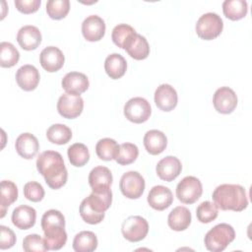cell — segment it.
<instances>
[{"label":"cell","instance_id":"cell-1","mask_svg":"<svg viewBox=\"0 0 252 252\" xmlns=\"http://www.w3.org/2000/svg\"><path fill=\"white\" fill-rule=\"evenodd\" d=\"M36 168L51 189H59L67 182L68 171L58 152L49 150L42 152L36 159Z\"/></svg>","mask_w":252,"mask_h":252},{"label":"cell","instance_id":"cell-2","mask_svg":"<svg viewBox=\"0 0 252 252\" xmlns=\"http://www.w3.org/2000/svg\"><path fill=\"white\" fill-rule=\"evenodd\" d=\"M41 228L44 233V242L48 250H59L67 241L65 231V218L58 210H48L41 218Z\"/></svg>","mask_w":252,"mask_h":252},{"label":"cell","instance_id":"cell-3","mask_svg":"<svg viewBox=\"0 0 252 252\" xmlns=\"http://www.w3.org/2000/svg\"><path fill=\"white\" fill-rule=\"evenodd\" d=\"M214 204L222 211L241 212L248 206L244 187L239 184H220L213 192Z\"/></svg>","mask_w":252,"mask_h":252},{"label":"cell","instance_id":"cell-4","mask_svg":"<svg viewBox=\"0 0 252 252\" xmlns=\"http://www.w3.org/2000/svg\"><path fill=\"white\" fill-rule=\"evenodd\" d=\"M111 202V190L104 193L93 192L81 202L79 208L80 216L87 223L97 224L104 219L105 211L109 209Z\"/></svg>","mask_w":252,"mask_h":252},{"label":"cell","instance_id":"cell-5","mask_svg":"<svg viewBox=\"0 0 252 252\" xmlns=\"http://www.w3.org/2000/svg\"><path fill=\"white\" fill-rule=\"evenodd\" d=\"M235 238L234 228L228 223H219L205 235V246L209 251L221 252Z\"/></svg>","mask_w":252,"mask_h":252},{"label":"cell","instance_id":"cell-6","mask_svg":"<svg viewBox=\"0 0 252 252\" xmlns=\"http://www.w3.org/2000/svg\"><path fill=\"white\" fill-rule=\"evenodd\" d=\"M223 29L221 18L213 12L203 14L196 23V32L198 36L205 40H212L218 37Z\"/></svg>","mask_w":252,"mask_h":252},{"label":"cell","instance_id":"cell-7","mask_svg":"<svg viewBox=\"0 0 252 252\" xmlns=\"http://www.w3.org/2000/svg\"><path fill=\"white\" fill-rule=\"evenodd\" d=\"M121 232L128 241L138 242L147 236L149 223L147 220L141 216H130L122 222Z\"/></svg>","mask_w":252,"mask_h":252},{"label":"cell","instance_id":"cell-8","mask_svg":"<svg viewBox=\"0 0 252 252\" xmlns=\"http://www.w3.org/2000/svg\"><path fill=\"white\" fill-rule=\"evenodd\" d=\"M152 113L150 102L141 96L130 98L124 105L125 117L133 123H144L146 122Z\"/></svg>","mask_w":252,"mask_h":252},{"label":"cell","instance_id":"cell-9","mask_svg":"<svg viewBox=\"0 0 252 252\" xmlns=\"http://www.w3.org/2000/svg\"><path fill=\"white\" fill-rule=\"evenodd\" d=\"M202 193V183L195 176H185L176 186V197L183 204L195 203Z\"/></svg>","mask_w":252,"mask_h":252},{"label":"cell","instance_id":"cell-10","mask_svg":"<svg viewBox=\"0 0 252 252\" xmlns=\"http://www.w3.org/2000/svg\"><path fill=\"white\" fill-rule=\"evenodd\" d=\"M145 179L138 171L125 172L119 182V188L121 193L129 199L140 198L145 190Z\"/></svg>","mask_w":252,"mask_h":252},{"label":"cell","instance_id":"cell-11","mask_svg":"<svg viewBox=\"0 0 252 252\" xmlns=\"http://www.w3.org/2000/svg\"><path fill=\"white\" fill-rule=\"evenodd\" d=\"M237 95L229 87L219 88L213 96V104L216 110L221 114L231 113L237 106Z\"/></svg>","mask_w":252,"mask_h":252},{"label":"cell","instance_id":"cell-12","mask_svg":"<svg viewBox=\"0 0 252 252\" xmlns=\"http://www.w3.org/2000/svg\"><path fill=\"white\" fill-rule=\"evenodd\" d=\"M84 108V100L80 95L63 94L57 102V110L59 114L67 119L78 117Z\"/></svg>","mask_w":252,"mask_h":252},{"label":"cell","instance_id":"cell-13","mask_svg":"<svg viewBox=\"0 0 252 252\" xmlns=\"http://www.w3.org/2000/svg\"><path fill=\"white\" fill-rule=\"evenodd\" d=\"M112 173L106 166H95L89 174V184L94 193H104L110 190Z\"/></svg>","mask_w":252,"mask_h":252},{"label":"cell","instance_id":"cell-14","mask_svg":"<svg viewBox=\"0 0 252 252\" xmlns=\"http://www.w3.org/2000/svg\"><path fill=\"white\" fill-rule=\"evenodd\" d=\"M177 93L168 84L159 85L155 92V103L162 111H171L177 105Z\"/></svg>","mask_w":252,"mask_h":252},{"label":"cell","instance_id":"cell-15","mask_svg":"<svg viewBox=\"0 0 252 252\" xmlns=\"http://www.w3.org/2000/svg\"><path fill=\"white\" fill-rule=\"evenodd\" d=\"M123 49L134 59L143 60L150 54V45L145 36L134 32L123 45Z\"/></svg>","mask_w":252,"mask_h":252},{"label":"cell","instance_id":"cell-16","mask_svg":"<svg viewBox=\"0 0 252 252\" xmlns=\"http://www.w3.org/2000/svg\"><path fill=\"white\" fill-rule=\"evenodd\" d=\"M82 33L88 41H98L105 33V23L97 15L87 17L82 23Z\"/></svg>","mask_w":252,"mask_h":252},{"label":"cell","instance_id":"cell-17","mask_svg":"<svg viewBox=\"0 0 252 252\" xmlns=\"http://www.w3.org/2000/svg\"><path fill=\"white\" fill-rule=\"evenodd\" d=\"M39 62L41 67L49 72H57L60 70L65 62V57L63 52L56 46L45 47L39 55Z\"/></svg>","mask_w":252,"mask_h":252},{"label":"cell","instance_id":"cell-18","mask_svg":"<svg viewBox=\"0 0 252 252\" xmlns=\"http://www.w3.org/2000/svg\"><path fill=\"white\" fill-rule=\"evenodd\" d=\"M61 86L67 94L80 95L89 89L90 82L85 74L74 71L67 73L63 77L61 81Z\"/></svg>","mask_w":252,"mask_h":252},{"label":"cell","instance_id":"cell-19","mask_svg":"<svg viewBox=\"0 0 252 252\" xmlns=\"http://www.w3.org/2000/svg\"><path fill=\"white\" fill-rule=\"evenodd\" d=\"M182 170L181 161L173 156H167L161 158L156 167L158 176L164 181L170 182L174 180Z\"/></svg>","mask_w":252,"mask_h":252},{"label":"cell","instance_id":"cell-20","mask_svg":"<svg viewBox=\"0 0 252 252\" xmlns=\"http://www.w3.org/2000/svg\"><path fill=\"white\" fill-rule=\"evenodd\" d=\"M147 201L153 209L157 211H163L172 204L173 195L168 187L157 185L150 190Z\"/></svg>","mask_w":252,"mask_h":252},{"label":"cell","instance_id":"cell-21","mask_svg":"<svg viewBox=\"0 0 252 252\" xmlns=\"http://www.w3.org/2000/svg\"><path fill=\"white\" fill-rule=\"evenodd\" d=\"M39 79L40 76L38 70L33 65H23L16 73V82L18 86L26 92H31L36 89Z\"/></svg>","mask_w":252,"mask_h":252},{"label":"cell","instance_id":"cell-22","mask_svg":"<svg viewBox=\"0 0 252 252\" xmlns=\"http://www.w3.org/2000/svg\"><path fill=\"white\" fill-rule=\"evenodd\" d=\"M17 41L23 49L34 50L41 42V33L35 26H24L17 33Z\"/></svg>","mask_w":252,"mask_h":252},{"label":"cell","instance_id":"cell-23","mask_svg":"<svg viewBox=\"0 0 252 252\" xmlns=\"http://www.w3.org/2000/svg\"><path fill=\"white\" fill-rule=\"evenodd\" d=\"M18 155L26 159L33 158L39 150V143L36 137L31 133L21 134L15 143Z\"/></svg>","mask_w":252,"mask_h":252},{"label":"cell","instance_id":"cell-24","mask_svg":"<svg viewBox=\"0 0 252 252\" xmlns=\"http://www.w3.org/2000/svg\"><path fill=\"white\" fill-rule=\"evenodd\" d=\"M12 222L19 229L32 228L36 220V211L30 206L21 205L14 209L12 213Z\"/></svg>","mask_w":252,"mask_h":252},{"label":"cell","instance_id":"cell-25","mask_svg":"<svg viewBox=\"0 0 252 252\" xmlns=\"http://www.w3.org/2000/svg\"><path fill=\"white\" fill-rule=\"evenodd\" d=\"M145 149L147 152L153 156L161 154L167 146V138L159 130H150L148 131L143 139Z\"/></svg>","mask_w":252,"mask_h":252},{"label":"cell","instance_id":"cell-26","mask_svg":"<svg viewBox=\"0 0 252 252\" xmlns=\"http://www.w3.org/2000/svg\"><path fill=\"white\" fill-rule=\"evenodd\" d=\"M192 216L190 211L183 206L175 207L168 215V226L175 231H182L188 228L191 223Z\"/></svg>","mask_w":252,"mask_h":252},{"label":"cell","instance_id":"cell-27","mask_svg":"<svg viewBox=\"0 0 252 252\" xmlns=\"http://www.w3.org/2000/svg\"><path fill=\"white\" fill-rule=\"evenodd\" d=\"M104 70L111 79H119L126 73L127 62L119 53L109 54L104 61Z\"/></svg>","mask_w":252,"mask_h":252},{"label":"cell","instance_id":"cell-28","mask_svg":"<svg viewBox=\"0 0 252 252\" xmlns=\"http://www.w3.org/2000/svg\"><path fill=\"white\" fill-rule=\"evenodd\" d=\"M97 243V237L93 231L84 230L75 235L73 249L76 252H93L96 249Z\"/></svg>","mask_w":252,"mask_h":252},{"label":"cell","instance_id":"cell-29","mask_svg":"<svg viewBox=\"0 0 252 252\" xmlns=\"http://www.w3.org/2000/svg\"><path fill=\"white\" fill-rule=\"evenodd\" d=\"M0 192H1L0 218L2 219L6 214L7 208L18 199V188L13 181L3 180L1 181V184H0Z\"/></svg>","mask_w":252,"mask_h":252},{"label":"cell","instance_id":"cell-30","mask_svg":"<svg viewBox=\"0 0 252 252\" xmlns=\"http://www.w3.org/2000/svg\"><path fill=\"white\" fill-rule=\"evenodd\" d=\"M222 12L227 19L238 21L246 16L248 5L245 0H225L222 3Z\"/></svg>","mask_w":252,"mask_h":252},{"label":"cell","instance_id":"cell-31","mask_svg":"<svg viewBox=\"0 0 252 252\" xmlns=\"http://www.w3.org/2000/svg\"><path fill=\"white\" fill-rule=\"evenodd\" d=\"M67 155L69 161L76 167L84 166L90 160V152L88 147L82 143H75L68 148Z\"/></svg>","mask_w":252,"mask_h":252},{"label":"cell","instance_id":"cell-32","mask_svg":"<svg viewBox=\"0 0 252 252\" xmlns=\"http://www.w3.org/2000/svg\"><path fill=\"white\" fill-rule=\"evenodd\" d=\"M46 137L49 142L56 145H65L72 138L71 129L65 124H53L46 131Z\"/></svg>","mask_w":252,"mask_h":252},{"label":"cell","instance_id":"cell-33","mask_svg":"<svg viewBox=\"0 0 252 252\" xmlns=\"http://www.w3.org/2000/svg\"><path fill=\"white\" fill-rule=\"evenodd\" d=\"M138 156L139 149L135 144L123 143L119 145L114 159L120 165H128L134 162Z\"/></svg>","mask_w":252,"mask_h":252},{"label":"cell","instance_id":"cell-34","mask_svg":"<svg viewBox=\"0 0 252 252\" xmlns=\"http://www.w3.org/2000/svg\"><path fill=\"white\" fill-rule=\"evenodd\" d=\"M20 59L18 49L11 43L3 41L0 43V65L3 68L15 66Z\"/></svg>","mask_w":252,"mask_h":252},{"label":"cell","instance_id":"cell-35","mask_svg":"<svg viewBox=\"0 0 252 252\" xmlns=\"http://www.w3.org/2000/svg\"><path fill=\"white\" fill-rule=\"evenodd\" d=\"M119 145L117 142L110 138L100 139L95 145V153L97 157L102 160L114 159Z\"/></svg>","mask_w":252,"mask_h":252},{"label":"cell","instance_id":"cell-36","mask_svg":"<svg viewBox=\"0 0 252 252\" xmlns=\"http://www.w3.org/2000/svg\"><path fill=\"white\" fill-rule=\"evenodd\" d=\"M70 10L69 0H49L46 3L47 15L53 20H61L67 16Z\"/></svg>","mask_w":252,"mask_h":252},{"label":"cell","instance_id":"cell-37","mask_svg":"<svg viewBox=\"0 0 252 252\" xmlns=\"http://www.w3.org/2000/svg\"><path fill=\"white\" fill-rule=\"evenodd\" d=\"M219 210L215 204L210 201L202 202L196 209V216L200 222L209 223L217 219Z\"/></svg>","mask_w":252,"mask_h":252},{"label":"cell","instance_id":"cell-38","mask_svg":"<svg viewBox=\"0 0 252 252\" xmlns=\"http://www.w3.org/2000/svg\"><path fill=\"white\" fill-rule=\"evenodd\" d=\"M134 32H136V31L131 26L127 24H119L115 26L112 30L111 38L115 45H117L120 48H123V45L127 38Z\"/></svg>","mask_w":252,"mask_h":252},{"label":"cell","instance_id":"cell-39","mask_svg":"<svg viewBox=\"0 0 252 252\" xmlns=\"http://www.w3.org/2000/svg\"><path fill=\"white\" fill-rule=\"evenodd\" d=\"M23 249L26 252H44L48 250L44 239L36 233L29 234L24 238Z\"/></svg>","mask_w":252,"mask_h":252},{"label":"cell","instance_id":"cell-40","mask_svg":"<svg viewBox=\"0 0 252 252\" xmlns=\"http://www.w3.org/2000/svg\"><path fill=\"white\" fill-rule=\"evenodd\" d=\"M24 196L32 202H39L44 197L42 185L36 181L27 182L24 186Z\"/></svg>","mask_w":252,"mask_h":252},{"label":"cell","instance_id":"cell-41","mask_svg":"<svg viewBox=\"0 0 252 252\" xmlns=\"http://www.w3.org/2000/svg\"><path fill=\"white\" fill-rule=\"evenodd\" d=\"M16 243V235L14 231L5 226L0 225V249H9Z\"/></svg>","mask_w":252,"mask_h":252},{"label":"cell","instance_id":"cell-42","mask_svg":"<svg viewBox=\"0 0 252 252\" xmlns=\"http://www.w3.org/2000/svg\"><path fill=\"white\" fill-rule=\"evenodd\" d=\"M14 4L18 11L24 14H32L38 10L41 1L40 0H15Z\"/></svg>","mask_w":252,"mask_h":252}]
</instances>
